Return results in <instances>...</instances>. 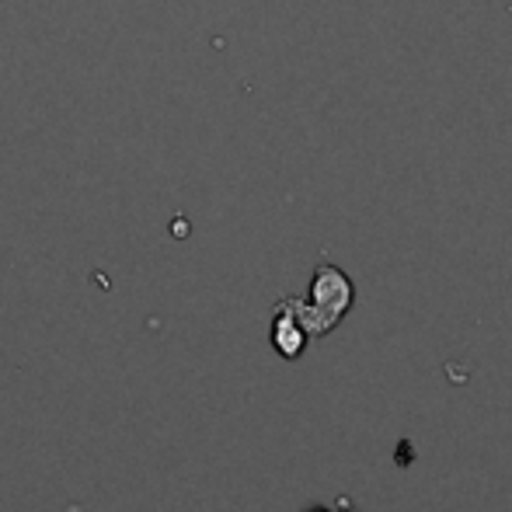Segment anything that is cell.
I'll use <instances>...</instances> for the list:
<instances>
[{
	"label": "cell",
	"instance_id": "cell-3",
	"mask_svg": "<svg viewBox=\"0 0 512 512\" xmlns=\"http://www.w3.org/2000/svg\"><path fill=\"white\" fill-rule=\"evenodd\" d=\"M307 512H328V509H307ZM345 512H356V509H349V506H345Z\"/></svg>",
	"mask_w": 512,
	"mask_h": 512
},
{
	"label": "cell",
	"instance_id": "cell-1",
	"mask_svg": "<svg viewBox=\"0 0 512 512\" xmlns=\"http://www.w3.org/2000/svg\"><path fill=\"white\" fill-rule=\"evenodd\" d=\"M352 290L349 276L335 265H317L314 283H310V300H293L286 297V304L293 307L297 321L304 324L307 335H328L338 321L345 317V310L352 307Z\"/></svg>",
	"mask_w": 512,
	"mask_h": 512
},
{
	"label": "cell",
	"instance_id": "cell-2",
	"mask_svg": "<svg viewBox=\"0 0 512 512\" xmlns=\"http://www.w3.org/2000/svg\"><path fill=\"white\" fill-rule=\"evenodd\" d=\"M307 338L310 335L304 331V324L297 321L293 307L286 304V300H279V304H276V317H272V345H276V352L283 359H297L300 352H304Z\"/></svg>",
	"mask_w": 512,
	"mask_h": 512
}]
</instances>
